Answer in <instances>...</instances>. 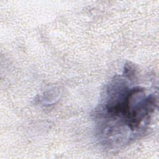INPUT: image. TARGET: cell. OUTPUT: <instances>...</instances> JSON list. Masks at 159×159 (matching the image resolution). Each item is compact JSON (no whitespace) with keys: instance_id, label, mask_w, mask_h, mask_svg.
<instances>
[{"instance_id":"cell-1","label":"cell","mask_w":159,"mask_h":159,"mask_svg":"<svg viewBox=\"0 0 159 159\" xmlns=\"http://www.w3.org/2000/svg\"><path fill=\"white\" fill-rule=\"evenodd\" d=\"M157 104L153 94L139 86L130 87L125 77L114 78L108 85L99 109V135L107 145L120 144L122 135H137L145 128Z\"/></svg>"}]
</instances>
